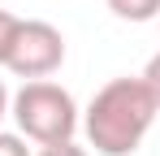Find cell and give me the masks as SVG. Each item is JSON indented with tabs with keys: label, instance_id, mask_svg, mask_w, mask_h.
I'll return each instance as SVG.
<instances>
[{
	"label": "cell",
	"instance_id": "1",
	"mask_svg": "<svg viewBox=\"0 0 160 156\" xmlns=\"http://www.w3.org/2000/svg\"><path fill=\"white\" fill-rule=\"evenodd\" d=\"M156 113L160 104L143 78H112L108 87L95 91V100L87 108V139L104 156H130L138 152Z\"/></svg>",
	"mask_w": 160,
	"mask_h": 156
},
{
	"label": "cell",
	"instance_id": "2",
	"mask_svg": "<svg viewBox=\"0 0 160 156\" xmlns=\"http://www.w3.org/2000/svg\"><path fill=\"white\" fill-rule=\"evenodd\" d=\"M13 122L18 130L35 139V143H65V139H74V130H78V108H74V96L69 91H61L56 82H43V78H35L26 82L18 96H13Z\"/></svg>",
	"mask_w": 160,
	"mask_h": 156
},
{
	"label": "cell",
	"instance_id": "3",
	"mask_svg": "<svg viewBox=\"0 0 160 156\" xmlns=\"http://www.w3.org/2000/svg\"><path fill=\"white\" fill-rule=\"evenodd\" d=\"M61 61H65V39H61V30L48 22H22L18 30V44L9 52V70L18 78H48L61 70Z\"/></svg>",
	"mask_w": 160,
	"mask_h": 156
},
{
	"label": "cell",
	"instance_id": "4",
	"mask_svg": "<svg viewBox=\"0 0 160 156\" xmlns=\"http://www.w3.org/2000/svg\"><path fill=\"white\" fill-rule=\"evenodd\" d=\"M108 9L121 22H152L160 13V0H108Z\"/></svg>",
	"mask_w": 160,
	"mask_h": 156
},
{
	"label": "cell",
	"instance_id": "5",
	"mask_svg": "<svg viewBox=\"0 0 160 156\" xmlns=\"http://www.w3.org/2000/svg\"><path fill=\"white\" fill-rule=\"evenodd\" d=\"M18 30H22V22L0 9V65H9V52H13V44H18Z\"/></svg>",
	"mask_w": 160,
	"mask_h": 156
},
{
	"label": "cell",
	"instance_id": "6",
	"mask_svg": "<svg viewBox=\"0 0 160 156\" xmlns=\"http://www.w3.org/2000/svg\"><path fill=\"white\" fill-rule=\"evenodd\" d=\"M143 82H147V91L156 96V104H160V52L147 61V70H143Z\"/></svg>",
	"mask_w": 160,
	"mask_h": 156
},
{
	"label": "cell",
	"instance_id": "7",
	"mask_svg": "<svg viewBox=\"0 0 160 156\" xmlns=\"http://www.w3.org/2000/svg\"><path fill=\"white\" fill-rule=\"evenodd\" d=\"M0 156H30V148L18 134H0Z\"/></svg>",
	"mask_w": 160,
	"mask_h": 156
},
{
	"label": "cell",
	"instance_id": "8",
	"mask_svg": "<svg viewBox=\"0 0 160 156\" xmlns=\"http://www.w3.org/2000/svg\"><path fill=\"white\" fill-rule=\"evenodd\" d=\"M39 156H87L82 148H74V139H65V143H48Z\"/></svg>",
	"mask_w": 160,
	"mask_h": 156
},
{
	"label": "cell",
	"instance_id": "9",
	"mask_svg": "<svg viewBox=\"0 0 160 156\" xmlns=\"http://www.w3.org/2000/svg\"><path fill=\"white\" fill-rule=\"evenodd\" d=\"M4 108H9V91H4V82H0V117H4Z\"/></svg>",
	"mask_w": 160,
	"mask_h": 156
}]
</instances>
